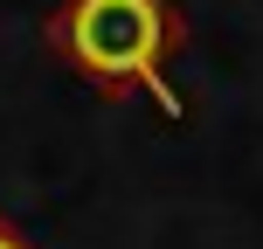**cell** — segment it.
I'll list each match as a JSON object with an SVG mask.
<instances>
[{
  "instance_id": "7a4b0ae2",
  "label": "cell",
  "mask_w": 263,
  "mask_h": 249,
  "mask_svg": "<svg viewBox=\"0 0 263 249\" xmlns=\"http://www.w3.org/2000/svg\"><path fill=\"white\" fill-rule=\"evenodd\" d=\"M0 249H35V242H28L21 228H7V222H0Z\"/></svg>"
},
{
  "instance_id": "6da1fadb",
  "label": "cell",
  "mask_w": 263,
  "mask_h": 249,
  "mask_svg": "<svg viewBox=\"0 0 263 249\" xmlns=\"http://www.w3.org/2000/svg\"><path fill=\"white\" fill-rule=\"evenodd\" d=\"M180 42L166 0H69L49 21V49L97 83L104 97L145 90L166 118H187L180 90H166V49Z\"/></svg>"
}]
</instances>
